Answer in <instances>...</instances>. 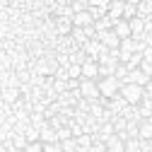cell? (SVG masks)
Wrapping results in <instances>:
<instances>
[{
    "instance_id": "cell-1",
    "label": "cell",
    "mask_w": 152,
    "mask_h": 152,
    "mask_svg": "<svg viewBox=\"0 0 152 152\" xmlns=\"http://www.w3.org/2000/svg\"><path fill=\"white\" fill-rule=\"evenodd\" d=\"M121 97L126 99L128 106H140V102L145 99V87H138V85H121Z\"/></svg>"
},
{
    "instance_id": "cell-2",
    "label": "cell",
    "mask_w": 152,
    "mask_h": 152,
    "mask_svg": "<svg viewBox=\"0 0 152 152\" xmlns=\"http://www.w3.org/2000/svg\"><path fill=\"white\" fill-rule=\"evenodd\" d=\"M97 87H99L102 99H113V97L121 92V82H118L116 77H104L102 82H97Z\"/></svg>"
},
{
    "instance_id": "cell-3",
    "label": "cell",
    "mask_w": 152,
    "mask_h": 152,
    "mask_svg": "<svg viewBox=\"0 0 152 152\" xmlns=\"http://www.w3.org/2000/svg\"><path fill=\"white\" fill-rule=\"evenodd\" d=\"M80 94H82V99H87V102H99L102 99L99 87H97L94 80H80Z\"/></svg>"
},
{
    "instance_id": "cell-4",
    "label": "cell",
    "mask_w": 152,
    "mask_h": 152,
    "mask_svg": "<svg viewBox=\"0 0 152 152\" xmlns=\"http://www.w3.org/2000/svg\"><path fill=\"white\" fill-rule=\"evenodd\" d=\"M82 68V77L80 80H94V77H99V63L97 61H87Z\"/></svg>"
},
{
    "instance_id": "cell-5",
    "label": "cell",
    "mask_w": 152,
    "mask_h": 152,
    "mask_svg": "<svg viewBox=\"0 0 152 152\" xmlns=\"http://www.w3.org/2000/svg\"><path fill=\"white\" fill-rule=\"evenodd\" d=\"M128 24H130V36L133 39H142L145 36V20L142 17H133Z\"/></svg>"
},
{
    "instance_id": "cell-6",
    "label": "cell",
    "mask_w": 152,
    "mask_h": 152,
    "mask_svg": "<svg viewBox=\"0 0 152 152\" xmlns=\"http://www.w3.org/2000/svg\"><path fill=\"white\" fill-rule=\"evenodd\" d=\"M53 27H56V34H61V36H65L68 31L72 34V20H68V17H56Z\"/></svg>"
},
{
    "instance_id": "cell-7",
    "label": "cell",
    "mask_w": 152,
    "mask_h": 152,
    "mask_svg": "<svg viewBox=\"0 0 152 152\" xmlns=\"http://www.w3.org/2000/svg\"><path fill=\"white\" fill-rule=\"evenodd\" d=\"M39 140H41V145H48V142H58V135H56V130L48 126V121H46V126L41 128V133H39Z\"/></svg>"
},
{
    "instance_id": "cell-8",
    "label": "cell",
    "mask_w": 152,
    "mask_h": 152,
    "mask_svg": "<svg viewBox=\"0 0 152 152\" xmlns=\"http://www.w3.org/2000/svg\"><path fill=\"white\" fill-rule=\"evenodd\" d=\"M123 7H126V3H121V0H113V3H109V17H111L113 22L123 20Z\"/></svg>"
},
{
    "instance_id": "cell-9",
    "label": "cell",
    "mask_w": 152,
    "mask_h": 152,
    "mask_svg": "<svg viewBox=\"0 0 152 152\" xmlns=\"http://www.w3.org/2000/svg\"><path fill=\"white\" fill-rule=\"evenodd\" d=\"M113 34H116L121 41H123V39H130V24H128L126 20H118L116 24H113Z\"/></svg>"
},
{
    "instance_id": "cell-10",
    "label": "cell",
    "mask_w": 152,
    "mask_h": 152,
    "mask_svg": "<svg viewBox=\"0 0 152 152\" xmlns=\"http://www.w3.org/2000/svg\"><path fill=\"white\" fill-rule=\"evenodd\" d=\"M0 97H3V102H5L7 106H12V104H17V102H20V99H17V97H20V89L7 87V89H3V92H0Z\"/></svg>"
},
{
    "instance_id": "cell-11",
    "label": "cell",
    "mask_w": 152,
    "mask_h": 152,
    "mask_svg": "<svg viewBox=\"0 0 152 152\" xmlns=\"http://www.w3.org/2000/svg\"><path fill=\"white\" fill-rule=\"evenodd\" d=\"M121 116H123L126 121H133V123H140V121H142V118H140V106H126Z\"/></svg>"
},
{
    "instance_id": "cell-12",
    "label": "cell",
    "mask_w": 152,
    "mask_h": 152,
    "mask_svg": "<svg viewBox=\"0 0 152 152\" xmlns=\"http://www.w3.org/2000/svg\"><path fill=\"white\" fill-rule=\"evenodd\" d=\"M138 140H142V142L152 140V123L150 121H140V135H138Z\"/></svg>"
},
{
    "instance_id": "cell-13",
    "label": "cell",
    "mask_w": 152,
    "mask_h": 152,
    "mask_svg": "<svg viewBox=\"0 0 152 152\" xmlns=\"http://www.w3.org/2000/svg\"><path fill=\"white\" fill-rule=\"evenodd\" d=\"M123 150H126V142H121L118 135H113V138L106 140V152H123Z\"/></svg>"
},
{
    "instance_id": "cell-14",
    "label": "cell",
    "mask_w": 152,
    "mask_h": 152,
    "mask_svg": "<svg viewBox=\"0 0 152 152\" xmlns=\"http://www.w3.org/2000/svg\"><path fill=\"white\" fill-rule=\"evenodd\" d=\"M133 17H138V3H126V7H123V20L130 22Z\"/></svg>"
},
{
    "instance_id": "cell-15",
    "label": "cell",
    "mask_w": 152,
    "mask_h": 152,
    "mask_svg": "<svg viewBox=\"0 0 152 152\" xmlns=\"http://www.w3.org/2000/svg\"><path fill=\"white\" fill-rule=\"evenodd\" d=\"M150 15H152V0H145V3H138V17L147 20Z\"/></svg>"
},
{
    "instance_id": "cell-16",
    "label": "cell",
    "mask_w": 152,
    "mask_h": 152,
    "mask_svg": "<svg viewBox=\"0 0 152 152\" xmlns=\"http://www.w3.org/2000/svg\"><path fill=\"white\" fill-rule=\"evenodd\" d=\"M39 133H41L39 128H34V126H29V128L24 130V138H27V142H29V145H31V142H39Z\"/></svg>"
},
{
    "instance_id": "cell-17",
    "label": "cell",
    "mask_w": 152,
    "mask_h": 152,
    "mask_svg": "<svg viewBox=\"0 0 152 152\" xmlns=\"http://www.w3.org/2000/svg\"><path fill=\"white\" fill-rule=\"evenodd\" d=\"M113 77H116L121 85H128V68H126V65H118L116 72H113Z\"/></svg>"
},
{
    "instance_id": "cell-18",
    "label": "cell",
    "mask_w": 152,
    "mask_h": 152,
    "mask_svg": "<svg viewBox=\"0 0 152 152\" xmlns=\"http://www.w3.org/2000/svg\"><path fill=\"white\" fill-rule=\"evenodd\" d=\"M111 123H113V133H116V135H118V133H123V130H126V126H128V121H126L123 116H116Z\"/></svg>"
},
{
    "instance_id": "cell-19",
    "label": "cell",
    "mask_w": 152,
    "mask_h": 152,
    "mask_svg": "<svg viewBox=\"0 0 152 152\" xmlns=\"http://www.w3.org/2000/svg\"><path fill=\"white\" fill-rule=\"evenodd\" d=\"M123 152H142V140H128Z\"/></svg>"
},
{
    "instance_id": "cell-20",
    "label": "cell",
    "mask_w": 152,
    "mask_h": 152,
    "mask_svg": "<svg viewBox=\"0 0 152 152\" xmlns=\"http://www.w3.org/2000/svg\"><path fill=\"white\" fill-rule=\"evenodd\" d=\"M82 77V68L80 65H68V80H80Z\"/></svg>"
},
{
    "instance_id": "cell-21",
    "label": "cell",
    "mask_w": 152,
    "mask_h": 152,
    "mask_svg": "<svg viewBox=\"0 0 152 152\" xmlns=\"http://www.w3.org/2000/svg\"><path fill=\"white\" fill-rule=\"evenodd\" d=\"M56 135H58V142H65V140H70V138H72V133H70V128H68V126H63V128L56 130Z\"/></svg>"
},
{
    "instance_id": "cell-22",
    "label": "cell",
    "mask_w": 152,
    "mask_h": 152,
    "mask_svg": "<svg viewBox=\"0 0 152 152\" xmlns=\"http://www.w3.org/2000/svg\"><path fill=\"white\" fill-rule=\"evenodd\" d=\"M118 51H121V53H130V56H133V53H135V48H133V39H123V41H121V46H118Z\"/></svg>"
},
{
    "instance_id": "cell-23",
    "label": "cell",
    "mask_w": 152,
    "mask_h": 152,
    "mask_svg": "<svg viewBox=\"0 0 152 152\" xmlns=\"http://www.w3.org/2000/svg\"><path fill=\"white\" fill-rule=\"evenodd\" d=\"M61 147H63V152H75L77 150V142H75V138H70V140L61 142Z\"/></svg>"
},
{
    "instance_id": "cell-24",
    "label": "cell",
    "mask_w": 152,
    "mask_h": 152,
    "mask_svg": "<svg viewBox=\"0 0 152 152\" xmlns=\"http://www.w3.org/2000/svg\"><path fill=\"white\" fill-rule=\"evenodd\" d=\"M44 152H63V147H61V142H48V145H44Z\"/></svg>"
},
{
    "instance_id": "cell-25",
    "label": "cell",
    "mask_w": 152,
    "mask_h": 152,
    "mask_svg": "<svg viewBox=\"0 0 152 152\" xmlns=\"http://www.w3.org/2000/svg\"><path fill=\"white\" fill-rule=\"evenodd\" d=\"M92 152H106V142L94 140V142H92Z\"/></svg>"
},
{
    "instance_id": "cell-26",
    "label": "cell",
    "mask_w": 152,
    "mask_h": 152,
    "mask_svg": "<svg viewBox=\"0 0 152 152\" xmlns=\"http://www.w3.org/2000/svg\"><path fill=\"white\" fill-rule=\"evenodd\" d=\"M24 152H44V145L41 142H31V145H27Z\"/></svg>"
},
{
    "instance_id": "cell-27",
    "label": "cell",
    "mask_w": 152,
    "mask_h": 152,
    "mask_svg": "<svg viewBox=\"0 0 152 152\" xmlns=\"http://www.w3.org/2000/svg\"><path fill=\"white\" fill-rule=\"evenodd\" d=\"M140 70H142V72L147 75V77L152 80V63H145V61H142V65H140Z\"/></svg>"
},
{
    "instance_id": "cell-28",
    "label": "cell",
    "mask_w": 152,
    "mask_h": 152,
    "mask_svg": "<svg viewBox=\"0 0 152 152\" xmlns=\"http://www.w3.org/2000/svg\"><path fill=\"white\" fill-rule=\"evenodd\" d=\"M142 61H145V63H152V46H147V48L142 51Z\"/></svg>"
},
{
    "instance_id": "cell-29",
    "label": "cell",
    "mask_w": 152,
    "mask_h": 152,
    "mask_svg": "<svg viewBox=\"0 0 152 152\" xmlns=\"http://www.w3.org/2000/svg\"><path fill=\"white\" fill-rule=\"evenodd\" d=\"M145 94H147V97H152V80L147 82V87H145Z\"/></svg>"
},
{
    "instance_id": "cell-30",
    "label": "cell",
    "mask_w": 152,
    "mask_h": 152,
    "mask_svg": "<svg viewBox=\"0 0 152 152\" xmlns=\"http://www.w3.org/2000/svg\"><path fill=\"white\" fill-rule=\"evenodd\" d=\"M142 152H152V142H142Z\"/></svg>"
},
{
    "instance_id": "cell-31",
    "label": "cell",
    "mask_w": 152,
    "mask_h": 152,
    "mask_svg": "<svg viewBox=\"0 0 152 152\" xmlns=\"http://www.w3.org/2000/svg\"><path fill=\"white\" fill-rule=\"evenodd\" d=\"M7 152H24V150H17V147H12V150H7Z\"/></svg>"
}]
</instances>
